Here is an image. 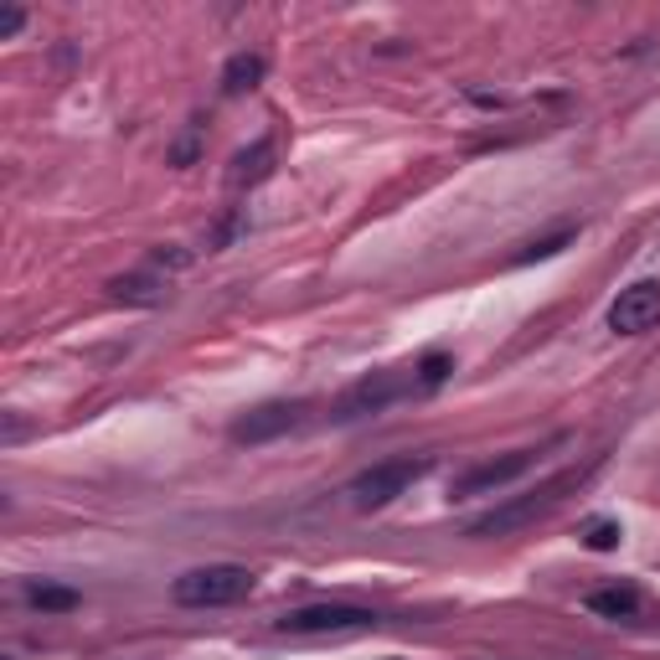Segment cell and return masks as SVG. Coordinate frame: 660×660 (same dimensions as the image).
Masks as SVG:
<instances>
[{
	"instance_id": "cell-7",
	"label": "cell",
	"mask_w": 660,
	"mask_h": 660,
	"mask_svg": "<svg viewBox=\"0 0 660 660\" xmlns=\"http://www.w3.org/2000/svg\"><path fill=\"white\" fill-rule=\"evenodd\" d=\"M650 325H660V279H640V284L619 289V300L609 305V331L640 336Z\"/></svg>"
},
{
	"instance_id": "cell-1",
	"label": "cell",
	"mask_w": 660,
	"mask_h": 660,
	"mask_svg": "<svg viewBox=\"0 0 660 660\" xmlns=\"http://www.w3.org/2000/svg\"><path fill=\"white\" fill-rule=\"evenodd\" d=\"M254 593V573L237 568V562H206V568H191V573L176 578L170 599L187 604V609H227L237 599Z\"/></svg>"
},
{
	"instance_id": "cell-9",
	"label": "cell",
	"mask_w": 660,
	"mask_h": 660,
	"mask_svg": "<svg viewBox=\"0 0 660 660\" xmlns=\"http://www.w3.org/2000/svg\"><path fill=\"white\" fill-rule=\"evenodd\" d=\"M269 170H273V139H254L248 150L233 155V170H227V181H233V187H258Z\"/></svg>"
},
{
	"instance_id": "cell-10",
	"label": "cell",
	"mask_w": 660,
	"mask_h": 660,
	"mask_svg": "<svg viewBox=\"0 0 660 660\" xmlns=\"http://www.w3.org/2000/svg\"><path fill=\"white\" fill-rule=\"evenodd\" d=\"M589 609L599 619H635L640 614V593L629 589V583H614V589H593L589 593Z\"/></svg>"
},
{
	"instance_id": "cell-17",
	"label": "cell",
	"mask_w": 660,
	"mask_h": 660,
	"mask_svg": "<svg viewBox=\"0 0 660 660\" xmlns=\"http://www.w3.org/2000/svg\"><path fill=\"white\" fill-rule=\"evenodd\" d=\"M21 21H26L21 16V5H0V42H11V36L21 32Z\"/></svg>"
},
{
	"instance_id": "cell-11",
	"label": "cell",
	"mask_w": 660,
	"mask_h": 660,
	"mask_svg": "<svg viewBox=\"0 0 660 660\" xmlns=\"http://www.w3.org/2000/svg\"><path fill=\"white\" fill-rule=\"evenodd\" d=\"M114 300H124V305H166V279H155V273H124V279H114Z\"/></svg>"
},
{
	"instance_id": "cell-8",
	"label": "cell",
	"mask_w": 660,
	"mask_h": 660,
	"mask_svg": "<svg viewBox=\"0 0 660 660\" xmlns=\"http://www.w3.org/2000/svg\"><path fill=\"white\" fill-rule=\"evenodd\" d=\"M289 428H300V403H264L233 424V444H269Z\"/></svg>"
},
{
	"instance_id": "cell-14",
	"label": "cell",
	"mask_w": 660,
	"mask_h": 660,
	"mask_svg": "<svg viewBox=\"0 0 660 660\" xmlns=\"http://www.w3.org/2000/svg\"><path fill=\"white\" fill-rule=\"evenodd\" d=\"M449 372H455V361H449L444 351H434V356H424V361H418V382H424V392H434Z\"/></svg>"
},
{
	"instance_id": "cell-2",
	"label": "cell",
	"mask_w": 660,
	"mask_h": 660,
	"mask_svg": "<svg viewBox=\"0 0 660 660\" xmlns=\"http://www.w3.org/2000/svg\"><path fill=\"white\" fill-rule=\"evenodd\" d=\"M428 470H434V459H428V455H418V459H413V455H392V459H382V465H372V470L356 474L346 495H351L356 511H382V506H392L398 495L413 491Z\"/></svg>"
},
{
	"instance_id": "cell-12",
	"label": "cell",
	"mask_w": 660,
	"mask_h": 660,
	"mask_svg": "<svg viewBox=\"0 0 660 660\" xmlns=\"http://www.w3.org/2000/svg\"><path fill=\"white\" fill-rule=\"evenodd\" d=\"M264 83V57L258 52H237L233 63L222 68V93H248Z\"/></svg>"
},
{
	"instance_id": "cell-3",
	"label": "cell",
	"mask_w": 660,
	"mask_h": 660,
	"mask_svg": "<svg viewBox=\"0 0 660 660\" xmlns=\"http://www.w3.org/2000/svg\"><path fill=\"white\" fill-rule=\"evenodd\" d=\"M407 392H424V382H418V367L413 372H372L367 382H356L346 398L336 403V424H356V418H372V413H382V407H392L398 398H407Z\"/></svg>"
},
{
	"instance_id": "cell-13",
	"label": "cell",
	"mask_w": 660,
	"mask_h": 660,
	"mask_svg": "<svg viewBox=\"0 0 660 660\" xmlns=\"http://www.w3.org/2000/svg\"><path fill=\"white\" fill-rule=\"evenodd\" d=\"M26 599H32L42 614H68V609H78V593H72V589H57V583H26Z\"/></svg>"
},
{
	"instance_id": "cell-15",
	"label": "cell",
	"mask_w": 660,
	"mask_h": 660,
	"mask_svg": "<svg viewBox=\"0 0 660 660\" xmlns=\"http://www.w3.org/2000/svg\"><path fill=\"white\" fill-rule=\"evenodd\" d=\"M619 537H625V532H619V522H593L583 542H589L593 552H614V547H619Z\"/></svg>"
},
{
	"instance_id": "cell-6",
	"label": "cell",
	"mask_w": 660,
	"mask_h": 660,
	"mask_svg": "<svg viewBox=\"0 0 660 660\" xmlns=\"http://www.w3.org/2000/svg\"><path fill=\"white\" fill-rule=\"evenodd\" d=\"M377 614L356 609V604H310V609H294L279 619L284 635H346V629H372Z\"/></svg>"
},
{
	"instance_id": "cell-16",
	"label": "cell",
	"mask_w": 660,
	"mask_h": 660,
	"mask_svg": "<svg viewBox=\"0 0 660 660\" xmlns=\"http://www.w3.org/2000/svg\"><path fill=\"white\" fill-rule=\"evenodd\" d=\"M568 243H573V233H558V237H547V243H532V248H526L516 264H532V258H552V254H562Z\"/></svg>"
},
{
	"instance_id": "cell-5",
	"label": "cell",
	"mask_w": 660,
	"mask_h": 660,
	"mask_svg": "<svg viewBox=\"0 0 660 660\" xmlns=\"http://www.w3.org/2000/svg\"><path fill=\"white\" fill-rule=\"evenodd\" d=\"M532 465H537V449H511V455H501V459H485V465H474L470 474H459L455 485H449V501H470V495L506 491L511 480H522Z\"/></svg>"
},
{
	"instance_id": "cell-4",
	"label": "cell",
	"mask_w": 660,
	"mask_h": 660,
	"mask_svg": "<svg viewBox=\"0 0 660 660\" xmlns=\"http://www.w3.org/2000/svg\"><path fill=\"white\" fill-rule=\"evenodd\" d=\"M568 485H573V474H558V480L537 485V491L522 495V501H511V506H495L491 516H480V522L470 526V537H506V532H516V526L537 522V516H547V511L558 506Z\"/></svg>"
}]
</instances>
